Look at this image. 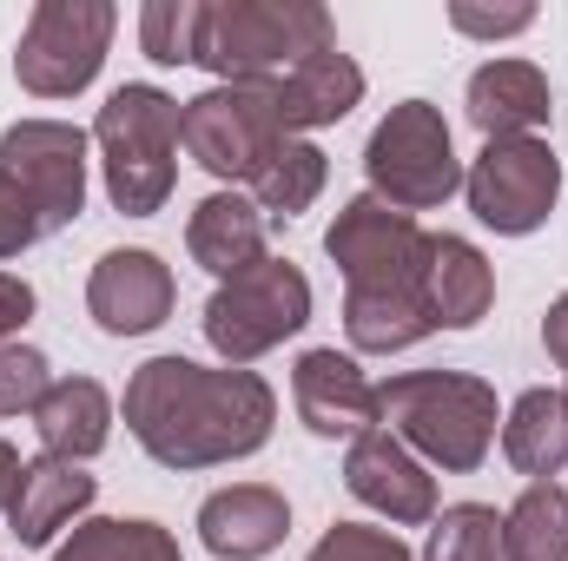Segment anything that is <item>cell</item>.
Listing matches in <instances>:
<instances>
[{
    "mask_svg": "<svg viewBox=\"0 0 568 561\" xmlns=\"http://www.w3.org/2000/svg\"><path fill=\"white\" fill-rule=\"evenodd\" d=\"M278 390L258 370H205L192 357H145L126 377V429L159 469H219L272 442Z\"/></svg>",
    "mask_w": 568,
    "mask_h": 561,
    "instance_id": "1",
    "label": "cell"
},
{
    "mask_svg": "<svg viewBox=\"0 0 568 561\" xmlns=\"http://www.w3.org/2000/svg\"><path fill=\"white\" fill-rule=\"evenodd\" d=\"M377 422L429 469L469 476L489 462L503 410H496V390L469 370H404L377 384Z\"/></svg>",
    "mask_w": 568,
    "mask_h": 561,
    "instance_id": "2",
    "label": "cell"
},
{
    "mask_svg": "<svg viewBox=\"0 0 568 561\" xmlns=\"http://www.w3.org/2000/svg\"><path fill=\"white\" fill-rule=\"evenodd\" d=\"M179 106L165 86H113L106 106L93 113V152H100V178L113 212L152 218L165 212L172 185H179Z\"/></svg>",
    "mask_w": 568,
    "mask_h": 561,
    "instance_id": "3",
    "label": "cell"
},
{
    "mask_svg": "<svg viewBox=\"0 0 568 561\" xmlns=\"http://www.w3.org/2000/svg\"><path fill=\"white\" fill-rule=\"evenodd\" d=\"M317 47H337L331 7L317 0H205L199 67L212 86H272Z\"/></svg>",
    "mask_w": 568,
    "mask_h": 561,
    "instance_id": "4",
    "label": "cell"
},
{
    "mask_svg": "<svg viewBox=\"0 0 568 561\" xmlns=\"http://www.w3.org/2000/svg\"><path fill=\"white\" fill-rule=\"evenodd\" d=\"M364 178H371V198H384L410 218L449 205V192H463V159H456L443 106L397 100L364 140Z\"/></svg>",
    "mask_w": 568,
    "mask_h": 561,
    "instance_id": "5",
    "label": "cell"
},
{
    "mask_svg": "<svg viewBox=\"0 0 568 561\" xmlns=\"http://www.w3.org/2000/svg\"><path fill=\"white\" fill-rule=\"evenodd\" d=\"M205 344L232 364V370H245V364H258L265 350H278L284 337H297L304 324H311V278L291 265V258H258L252 272H239V278H225L212 297H205Z\"/></svg>",
    "mask_w": 568,
    "mask_h": 561,
    "instance_id": "6",
    "label": "cell"
},
{
    "mask_svg": "<svg viewBox=\"0 0 568 561\" xmlns=\"http://www.w3.org/2000/svg\"><path fill=\"white\" fill-rule=\"evenodd\" d=\"M120 33V7L106 0H40L13 47V80L33 100H73L100 80Z\"/></svg>",
    "mask_w": 568,
    "mask_h": 561,
    "instance_id": "7",
    "label": "cell"
},
{
    "mask_svg": "<svg viewBox=\"0 0 568 561\" xmlns=\"http://www.w3.org/2000/svg\"><path fill=\"white\" fill-rule=\"evenodd\" d=\"M179 145L212 172L225 178L232 192L258 178V165L284 145L278 106H272V86H205L179 106Z\"/></svg>",
    "mask_w": 568,
    "mask_h": 561,
    "instance_id": "8",
    "label": "cell"
},
{
    "mask_svg": "<svg viewBox=\"0 0 568 561\" xmlns=\"http://www.w3.org/2000/svg\"><path fill=\"white\" fill-rule=\"evenodd\" d=\"M463 198L476 225H489L496 238H529L549 225L562 198V159L549 140H483L463 172Z\"/></svg>",
    "mask_w": 568,
    "mask_h": 561,
    "instance_id": "9",
    "label": "cell"
},
{
    "mask_svg": "<svg viewBox=\"0 0 568 561\" xmlns=\"http://www.w3.org/2000/svg\"><path fill=\"white\" fill-rule=\"evenodd\" d=\"M324 258L337 265L344 290H371V284H424L429 232L410 218V212H397V205L357 192V198L337 205V218L324 225Z\"/></svg>",
    "mask_w": 568,
    "mask_h": 561,
    "instance_id": "10",
    "label": "cell"
},
{
    "mask_svg": "<svg viewBox=\"0 0 568 561\" xmlns=\"http://www.w3.org/2000/svg\"><path fill=\"white\" fill-rule=\"evenodd\" d=\"M87 145H93V133H80L67 120H13L0 133V172L20 178L47 238L87 212Z\"/></svg>",
    "mask_w": 568,
    "mask_h": 561,
    "instance_id": "11",
    "label": "cell"
},
{
    "mask_svg": "<svg viewBox=\"0 0 568 561\" xmlns=\"http://www.w3.org/2000/svg\"><path fill=\"white\" fill-rule=\"evenodd\" d=\"M344 489L377 509L384 522L397 529H417V522H436V476H429L424 456H410L384 422L364 429L351 449H344Z\"/></svg>",
    "mask_w": 568,
    "mask_h": 561,
    "instance_id": "12",
    "label": "cell"
},
{
    "mask_svg": "<svg viewBox=\"0 0 568 561\" xmlns=\"http://www.w3.org/2000/svg\"><path fill=\"white\" fill-rule=\"evenodd\" d=\"M179 304V284H172V265L145 245H120L93 265L87 278V310L106 337H145L172 317Z\"/></svg>",
    "mask_w": 568,
    "mask_h": 561,
    "instance_id": "13",
    "label": "cell"
},
{
    "mask_svg": "<svg viewBox=\"0 0 568 561\" xmlns=\"http://www.w3.org/2000/svg\"><path fill=\"white\" fill-rule=\"evenodd\" d=\"M291 404L297 422L324 442H357L364 429H377V384L344 350H304L291 364Z\"/></svg>",
    "mask_w": 568,
    "mask_h": 561,
    "instance_id": "14",
    "label": "cell"
},
{
    "mask_svg": "<svg viewBox=\"0 0 568 561\" xmlns=\"http://www.w3.org/2000/svg\"><path fill=\"white\" fill-rule=\"evenodd\" d=\"M357 100H364V67H357L344 47H317V53H304L284 80H272V106H278L284 140H304V133H317V126L351 120Z\"/></svg>",
    "mask_w": 568,
    "mask_h": 561,
    "instance_id": "15",
    "label": "cell"
},
{
    "mask_svg": "<svg viewBox=\"0 0 568 561\" xmlns=\"http://www.w3.org/2000/svg\"><path fill=\"white\" fill-rule=\"evenodd\" d=\"M291 536V502L272 482H232L199 502V542L219 561H265Z\"/></svg>",
    "mask_w": 568,
    "mask_h": 561,
    "instance_id": "16",
    "label": "cell"
},
{
    "mask_svg": "<svg viewBox=\"0 0 568 561\" xmlns=\"http://www.w3.org/2000/svg\"><path fill=\"white\" fill-rule=\"evenodd\" d=\"M100 482L80 469V462H60V456H33L13 482V502H7V529L20 536V549H47L60 529H80L87 509H93Z\"/></svg>",
    "mask_w": 568,
    "mask_h": 561,
    "instance_id": "17",
    "label": "cell"
},
{
    "mask_svg": "<svg viewBox=\"0 0 568 561\" xmlns=\"http://www.w3.org/2000/svg\"><path fill=\"white\" fill-rule=\"evenodd\" d=\"M463 106L483 140H536L549 126V73L529 60H483Z\"/></svg>",
    "mask_w": 568,
    "mask_h": 561,
    "instance_id": "18",
    "label": "cell"
},
{
    "mask_svg": "<svg viewBox=\"0 0 568 561\" xmlns=\"http://www.w3.org/2000/svg\"><path fill=\"white\" fill-rule=\"evenodd\" d=\"M185 252H192V265H205L212 278H239V272H252L258 258H272V245H265V212L252 205V192H212V198H199L192 205V218H185Z\"/></svg>",
    "mask_w": 568,
    "mask_h": 561,
    "instance_id": "19",
    "label": "cell"
},
{
    "mask_svg": "<svg viewBox=\"0 0 568 561\" xmlns=\"http://www.w3.org/2000/svg\"><path fill=\"white\" fill-rule=\"evenodd\" d=\"M33 436H40V456L93 462L113 442V397H106V384H93V377H53L47 397L33 404Z\"/></svg>",
    "mask_w": 568,
    "mask_h": 561,
    "instance_id": "20",
    "label": "cell"
},
{
    "mask_svg": "<svg viewBox=\"0 0 568 561\" xmlns=\"http://www.w3.org/2000/svg\"><path fill=\"white\" fill-rule=\"evenodd\" d=\"M424 297L436 330H476L496 304V265L456 238V232H429V265H424Z\"/></svg>",
    "mask_w": 568,
    "mask_h": 561,
    "instance_id": "21",
    "label": "cell"
},
{
    "mask_svg": "<svg viewBox=\"0 0 568 561\" xmlns=\"http://www.w3.org/2000/svg\"><path fill=\"white\" fill-rule=\"evenodd\" d=\"M344 337L364 357H390L436 337L424 284H371V290H344Z\"/></svg>",
    "mask_w": 568,
    "mask_h": 561,
    "instance_id": "22",
    "label": "cell"
},
{
    "mask_svg": "<svg viewBox=\"0 0 568 561\" xmlns=\"http://www.w3.org/2000/svg\"><path fill=\"white\" fill-rule=\"evenodd\" d=\"M503 456L529 482H556L568 469V410L562 390H523L503 417Z\"/></svg>",
    "mask_w": 568,
    "mask_h": 561,
    "instance_id": "23",
    "label": "cell"
},
{
    "mask_svg": "<svg viewBox=\"0 0 568 561\" xmlns=\"http://www.w3.org/2000/svg\"><path fill=\"white\" fill-rule=\"evenodd\" d=\"M53 561H185V555H179V536L145 522V516H87L80 529H67Z\"/></svg>",
    "mask_w": 568,
    "mask_h": 561,
    "instance_id": "24",
    "label": "cell"
},
{
    "mask_svg": "<svg viewBox=\"0 0 568 561\" xmlns=\"http://www.w3.org/2000/svg\"><path fill=\"white\" fill-rule=\"evenodd\" d=\"M324 178H331V159H324V145L284 140L278 152L258 165V178H252V205H258L265 218H297V212H311V205H317Z\"/></svg>",
    "mask_w": 568,
    "mask_h": 561,
    "instance_id": "25",
    "label": "cell"
},
{
    "mask_svg": "<svg viewBox=\"0 0 568 561\" xmlns=\"http://www.w3.org/2000/svg\"><path fill=\"white\" fill-rule=\"evenodd\" d=\"M503 549H509V561H568V489L562 482H529L509 502Z\"/></svg>",
    "mask_w": 568,
    "mask_h": 561,
    "instance_id": "26",
    "label": "cell"
},
{
    "mask_svg": "<svg viewBox=\"0 0 568 561\" xmlns=\"http://www.w3.org/2000/svg\"><path fill=\"white\" fill-rule=\"evenodd\" d=\"M424 561H509V549H503V516L489 502H449V509H436Z\"/></svg>",
    "mask_w": 568,
    "mask_h": 561,
    "instance_id": "27",
    "label": "cell"
},
{
    "mask_svg": "<svg viewBox=\"0 0 568 561\" xmlns=\"http://www.w3.org/2000/svg\"><path fill=\"white\" fill-rule=\"evenodd\" d=\"M205 40V0H145L140 7V53L152 67H199Z\"/></svg>",
    "mask_w": 568,
    "mask_h": 561,
    "instance_id": "28",
    "label": "cell"
},
{
    "mask_svg": "<svg viewBox=\"0 0 568 561\" xmlns=\"http://www.w3.org/2000/svg\"><path fill=\"white\" fill-rule=\"evenodd\" d=\"M304 561H417L404 549V536L397 529H371V522H331L324 536H317V549Z\"/></svg>",
    "mask_w": 568,
    "mask_h": 561,
    "instance_id": "29",
    "label": "cell"
},
{
    "mask_svg": "<svg viewBox=\"0 0 568 561\" xmlns=\"http://www.w3.org/2000/svg\"><path fill=\"white\" fill-rule=\"evenodd\" d=\"M47 357L33 344H0V417H33V404L47 397Z\"/></svg>",
    "mask_w": 568,
    "mask_h": 561,
    "instance_id": "30",
    "label": "cell"
},
{
    "mask_svg": "<svg viewBox=\"0 0 568 561\" xmlns=\"http://www.w3.org/2000/svg\"><path fill=\"white\" fill-rule=\"evenodd\" d=\"M40 238H47V225H40L33 198L20 192V178H13V172H0V258H20V252H33Z\"/></svg>",
    "mask_w": 568,
    "mask_h": 561,
    "instance_id": "31",
    "label": "cell"
},
{
    "mask_svg": "<svg viewBox=\"0 0 568 561\" xmlns=\"http://www.w3.org/2000/svg\"><path fill=\"white\" fill-rule=\"evenodd\" d=\"M449 27L469 40H516L536 27V7H476V0H449Z\"/></svg>",
    "mask_w": 568,
    "mask_h": 561,
    "instance_id": "32",
    "label": "cell"
},
{
    "mask_svg": "<svg viewBox=\"0 0 568 561\" xmlns=\"http://www.w3.org/2000/svg\"><path fill=\"white\" fill-rule=\"evenodd\" d=\"M27 317H33V284L13 278V272H0V344H13Z\"/></svg>",
    "mask_w": 568,
    "mask_h": 561,
    "instance_id": "33",
    "label": "cell"
},
{
    "mask_svg": "<svg viewBox=\"0 0 568 561\" xmlns=\"http://www.w3.org/2000/svg\"><path fill=\"white\" fill-rule=\"evenodd\" d=\"M542 344H549V357L568 370V290L549 304V317H542Z\"/></svg>",
    "mask_w": 568,
    "mask_h": 561,
    "instance_id": "34",
    "label": "cell"
},
{
    "mask_svg": "<svg viewBox=\"0 0 568 561\" xmlns=\"http://www.w3.org/2000/svg\"><path fill=\"white\" fill-rule=\"evenodd\" d=\"M20 469H27V462H20V449L0 436V516H7V502H13V482H20Z\"/></svg>",
    "mask_w": 568,
    "mask_h": 561,
    "instance_id": "35",
    "label": "cell"
},
{
    "mask_svg": "<svg viewBox=\"0 0 568 561\" xmlns=\"http://www.w3.org/2000/svg\"><path fill=\"white\" fill-rule=\"evenodd\" d=\"M562 410H568V390H562Z\"/></svg>",
    "mask_w": 568,
    "mask_h": 561,
    "instance_id": "36",
    "label": "cell"
}]
</instances>
